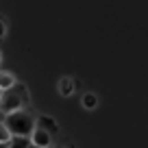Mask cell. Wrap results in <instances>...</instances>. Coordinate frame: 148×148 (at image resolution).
I'll use <instances>...</instances> for the list:
<instances>
[{"label": "cell", "instance_id": "ba28073f", "mask_svg": "<svg viewBox=\"0 0 148 148\" xmlns=\"http://www.w3.org/2000/svg\"><path fill=\"white\" fill-rule=\"evenodd\" d=\"M37 126H42V129H46V131H52V133L57 131V124H55V120H50V118H39Z\"/></svg>", "mask_w": 148, "mask_h": 148}, {"label": "cell", "instance_id": "7a4b0ae2", "mask_svg": "<svg viewBox=\"0 0 148 148\" xmlns=\"http://www.w3.org/2000/svg\"><path fill=\"white\" fill-rule=\"evenodd\" d=\"M22 94H18L13 87L11 89H5L2 92V98H0V109H2V113L5 116H9V113H15V111H22Z\"/></svg>", "mask_w": 148, "mask_h": 148}, {"label": "cell", "instance_id": "3957f363", "mask_svg": "<svg viewBox=\"0 0 148 148\" xmlns=\"http://www.w3.org/2000/svg\"><path fill=\"white\" fill-rule=\"evenodd\" d=\"M31 142L37 144V146H46L48 148V144H50V131L42 129V126H35V131L31 133Z\"/></svg>", "mask_w": 148, "mask_h": 148}, {"label": "cell", "instance_id": "9c48e42d", "mask_svg": "<svg viewBox=\"0 0 148 148\" xmlns=\"http://www.w3.org/2000/svg\"><path fill=\"white\" fill-rule=\"evenodd\" d=\"M96 102H98V98L94 96L92 92H87V94L83 96V107H85V109H94V107H96Z\"/></svg>", "mask_w": 148, "mask_h": 148}, {"label": "cell", "instance_id": "52a82bcc", "mask_svg": "<svg viewBox=\"0 0 148 148\" xmlns=\"http://www.w3.org/2000/svg\"><path fill=\"white\" fill-rule=\"evenodd\" d=\"M11 139H13V133H11V129L2 122V124H0V144H9Z\"/></svg>", "mask_w": 148, "mask_h": 148}, {"label": "cell", "instance_id": "6da1fadb", "mask_svg": "<svg viewBox=\"0 0 148 148\" xmlns=\"http://www.w3.org/2000/svg\"><path fill=\"white\" fill-rule=\"evenodd\" d=\"M5 124L11 129L13 135H28V137H31V133L37 126L35 120H33V116L26 113V111H15V113L5 116Z\"/></svg>", "mask_w": 148, "mask_h": 148}, {"label": "cell", "instance_id": "30bf717a", "mask_svg": "<svg viewBox=\"0 0 148 148\" xmlns=\"http://www.w3.org/2000/svg\"><path fill=\"white\" fill-rule=\"evenodd\" d=\"M0 35H2V37L7 35V20H2V22H0Z\"/></svg>", "mask_w": 148, "mask_h": 148}, {"label": "cell", "instance_id": "8fae6325", "mask_svg": "<svg viewBox=\"0 0 148 148\" xmlns=\"http://www.w3.org/2000/svg\"><path fill=\"white\" fill-rule=\"evenodd\" d=\"M31 148H46V146H37V144H31Z\"/></svg>", "mask_w": 148, "mask_h": 148}, {"label": "cell", "instance_id": "277c9868", "mask_svg": "<svg viewBox=\"0 0 148 148\" xmlns=\"http://www.w3.org/2000/svg\"><path fill=\"white\" fill-rule=\"evenodd\" d=\"M31 137L28 135H13V139L9 142V148H31Z\"/></svg>", "mask_w": 148, "mask_h": 148}, {"label": "cell", "instance_id": "8992f818", "mask_svg": "<svg viewBox=\"0 0 148 148\" xmlns=\"http://www.w3.org/2000/svg\"><path fill=\"white\" fill-rule=\"evenodd\" d=\"M59 92H61V96H70V94L74 92V81L72 79H61L59 81Z\"/></svg>", "mask_w": 148, "mask_h": 148}, {"label": "cell", "instance_id": "7c38bea8", "mask_svg": "<svg viewBox=\"0 0 148 148\" xmlns=\"http://www.w3.org/2000/svg\"><path fill=\"white\" fill-rule=\"evenodd\" d=\"M55 148H65V146H55Z\"/></svg>", "mask_w": 148, "mask_h": 148}, {"label": "cell", "instance_id": "5b68a950", "mask_svg": "<svg viewBox=\"0 0 148 148\" xmlns=\"http://www.w3.org/2000/svg\"><path fill=\"white\" fill-rule=\"evenodd\" d=\"M11 87H15V76L11 72H0V89L5 92V89H11Z\"/></svg>", "mask_w": 148, "mask_h": 148}]
</instances>
